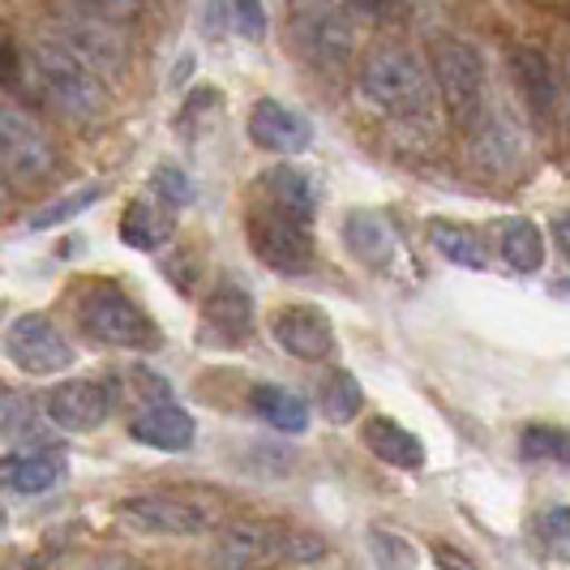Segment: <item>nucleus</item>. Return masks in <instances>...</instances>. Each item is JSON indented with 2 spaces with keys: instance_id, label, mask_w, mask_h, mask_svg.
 I'll list each match as a JSON object with an SVG mask.
<instances>
[{
  "instance_id": "30",
  "label": "nucleus",
  "mask_w": 570,
  "mask_h": 570,
  "mask_svg": "<svg viewBox=\"0 0 570 570\" xmlns=\"http://www.w3.org/2000/svg\"><path fill=\"white\" fill-rule=\"evenodd\" d=\"M150 189H155V202L168 215L171 210H185L194 202V185H189V176L176 168V164H159V168L150 171Z\"/></svg>"
},
{
  "instance_id": "41",
  "label": "nucleus",
  "mask_w": 570,
  "mask_h": 570,
  "mask_svg": "<svg viewBox=\"0 0 570 570\" xmlns=\"http://www.w3.org/2000/svg\"><path fill=\"white\" fill-rule=\"evenodd\" d=\"M0 202H4V176H0Z\"/></svg>"
},
{
  "instance_id": "6",
  "label": "nucleus",
  "mask_w": 570,
  "mask_h": 570,
  "mask_svg": "<svg viewBox=\"0 0 570 570\" xmlns=\"http://www.w3.org/2000/svg\"><path fill=\"white\" fill-rule=\"evenodd\" d=\"M245 236H249L257 262L279 275H305L314 266V219L254 202V210L245 219Z\"/></svg>"
},
{
  "instance_id": "11",
  "label": "nucleus",
  "mask_w": 570,
  "mask_h": 570,
  "mask_svg": "<svg viewBox=\"0 0 570 570\" xmlns=\"http://www.w3.org/2000/svg\"><path fill=\"white\" fill-rule=\"evenodd\" d=\"M296 43L317 69H343L356 52V27L343 9L317 4V9H305L296 18Z\"/></svg>"
},
{
  "instance_id": "1",
  "label": "nucleus",
  "mask_w": 570,
  "mask_h": 570,
  "mask_svg": "<svg viewBox=\"0 0 570 570\" xmlns=\"http://www.w3.org/2000/svg\"><path fill=\"white\" fill-rule=\"evenodd\" d=\"M322 553H326V541L317 532L236 519L228 528H219V541L210 549V570H266L284 562H317Z\"/></svg>"
},
{
  "instance_id": "21",
  "label": "nucleus",
  "mask_w": 570,
  "mask_h": 570,
  "mask_svg": "<svg viewBox=\"0 0 570 570\" xmlns=\"http://www.w3.org/2000/svg\"><path fill=\"white\" fill-rule=\"evenodd\" d=\"M257 194L266 202V206H279L287 215H301V219H314L317 210V198H314V185H309V176L296 168H271L262 180H257Z\"/></svg>"
},
{
  "instance_id": "3",
  "label": "nucleus",
  "mask_w": 570,
  "mask_h": 570,
  "mask_svg": "<svg viewBox=\"0 0 570 570\" xmlns=\"http://www.w3.org/2000/svg\"><path fill=\"white\" fill-rule=\"evenodd\" d=\"M30 73L35 86L43 90V99L57 108V112L73 116V120H95V116L108 108V86L95 69H86L82 60L73 57L60 39L43 35L30 43Z\"/></svg>"
},
{
  "instance_id": "22",
  "label": "nucleus",
  "mask_w": 570,
  "mask_h": 570,
  "mask_svg": "<svg viewBox=\"0 0 570 570\" xmlns=\"http://www.w3.org/2000/svg\"><path fill=\"white\" fill-rule=\"evenodd\" d=\"M429 240H433V249L446 262H455L463 271H489V249L481 232L463 228L455 219H433L429 224Z\"/></svg>"
},
{
  "instance_id": "4",
  "label": "nucleus",
  "mask_w": 570,
  "mask_h": 570,
  "mask_svg": "<svg viewBox=\"0 0 570 570\" xmlns=\"http://www.w3.org/2000/svg\"><path fill=\"white\" fill-rule=\"evenodd\" d=\"M361 95L370 108L391 120H421L433 108V78H429V65L412 48H386L365 60Z\"/></svg>"
},
{
  "instance_id": "10",
  "label": "nucleus",
  "mask_w": 570,
  "mask_h": 570,
  "mask_svg": "<svg viewBox=\"0 0 570 570\" xmlns=\"http://www.w3.org/2000/svg\"><path fill=\"white\" fill-rule=\"evenodd\" d=\"M52 39H60L73 57L82 60L86 69H95L104 82L125 73V60H129V48H125V35L116 27H104V22H90V18H78V13H65L52 27Z\"/></svg>"
},
{
  "instance_id": "28",
  "label": "nucleus",
  "mask_w": 570,
  "mask_h": 570,
  "mask_svg": "<svg viewBox=\"0 0 570 570\" xmlns=\"http://www.w3.org/2000/svg\"><path fill=\"white\" fill-rule=\"evenodd\" d=\"M370 553H373V567L377 570H416V544L400 537V532H391V528H370Z\"/></svg>"
},
{
  "instance_id": "39",
  "label": "nucleus",
  "mask_w": 570,
  "mask_h": 570,
  "mask_svg": "<svg viewBox=\"0 0 570 570\" xmlns=\"http://www.w3.org/2000/svg\"><path fill=\"white\" fill-rule=\"evenodd\" d=\"M0 570H43L39 562H30V558H18V562H9V567H0Z\"/></svg>"
},
{
  "instance_id": "36",
  "label": "nucleus",
  "mask_w": 570,
  "mask_h": 570,
  "mask_svg": "<svg viewBox=\"0 0 570 570\" xmlns=\"http://www.w3.org/2000/svg\"><path fill=\"white\" fill-rule=\"evenodd\" d=\"M18 416H22V400H18V395H13V391L0 382V433L18 425Z\"/></svg>"
},
{
  "instance_id": "31",
  "label": "nucleus",
  "mask_w": 570,
  "mask_h": 570,
  "mask_svg": "<svg viewBox=\"0 0 570 570\" xmlns=\"http://www.w3.org/2000/svg\"><path fill=\"white\" fill-rule=\"evenodd\" d=\"M108 194V185H86L78 194H69L65 202H52V206H43L35 219H30V228L43 232V228H57V224H69L73 215H82L86 206H95V202Z\"/></svg>"
},
{
  "instance_id": "12",
  "label": "nucleus",
  "mask_w": 570,
  "mask_h": 570,
  "mask_svg": "<svg viewBox=\"0 0 570 570\" xmlns=\"http://www.w3.org/2000/svg\"><path fill=\"white\" fill-rule=\"evenodd\" d=\"M468 138H472L476 164H481L489 176H507V171L519 168L523 155H528V138H523L519 120H514L507 108H493V104L481 108V116H476L472 129H468Z\"/></svg>"
},
{
  "instance_id": "25",
  "label": "nucleus",
  "mask_w": 570,
  "mask_h": 570,
  "mask_svg": "<svg viewBox=\"0 0 570 570\" xmlns=\"http://www.w3.org/2000/svg\"><path fill=\"white\" fill-rule=\"evenodd\" d=\"M202 314H206L210 326H219L224 335H249V326H254V296L240 284L224 279L202 301Z\"/></svg>"
},
{
  "instance_id": "24",
  "label": "nucleus",
  "mask_w": 570,
  "mask_h": 570,
  "mask_svg": "<svg viewBox=\"0 0 570 570\" xmlns=\"http://www.w3.org/2000/svg\"><path fill=\"white\" fill-rule=\"evenodd\" d=\"M168 236H171V215L159 202L138 198L125 206V215H120V240H125V245L150 254V249H159Z\"/></svg>"
},
{
  "instance_id": "17",
  "label": "nucleus",
  "mask_w": 570,
  "mask_h": 570,
  "mask_svg": "<svg viewBox=\"0 0 570 570\" xmlns=\"http://www.w3.org/2000/svg\"><path fill=\"white\" fill-rule=\"evenodd\" d=\"M65 476V455L57 451H13V455H0V489L9 493H48Z\"/></svg>"
},
{
  "instance_id": "16",
  "label": "nucleus",
  "mask_w": 570,
  "mask_h": 570,
  "mask_svg": "<svg viewBox=\"0 0 570 570\" xmlns=\"http://www.w3.org/2000/svg\"><path fill=\"white\" fill-rule=\"evenodd\" d=\"M194 416L176 403H155V407H142L134 421H129V438L142 442L150 451H168V455H180L194 446Z\"/></svg>"
},
{
  "instance_id": "26",
  "label": "nucleus",
  "mask_w": 570,
  "mask_h": 570,
  "mask_svg": "<svg viewBox=\"0 0 570 570\" xmlns=\"http://www.w3.org/2000/svg\"><path fill=\"white\" fill-rule=\"evenodd\" d=\"M317 403H322V416H326L331 425H347V421L361 416L365 391H361V382L347 370H331L322 377V386H317Z\"/></svg>"
},
{
  "instance_id": "33",
  "label": "nucleus",
  "mask_w": 570,
  "mask_h": 570,
  "mask_svg": "<svg viewBox=\"0 0 570 570\" xmlns=\"http://www.w3.org/2000/svg\"><path fill=\"white\" fill-rule=\"evenodd\" d=\"M232 9V27L240 30L249 43L266 39V4L262 0H228Z\"/></svg>"
},
{
  "instance_id": "32",
  "label": "nucleus",
  "mask_w": 570,
  "mask_h": 570,
  "mask_svg": "<svg viewBox=\"0 0 570 570\" xmlns=\"http://www.w3.org/2000/svg\"><path fill=\"white\" fill-rule=\"evenodd\" d=\"M519 451L523 459H549V463H562L567 459V433L558 425H532L523 429V438H519Z\"/></svg>"
},
{
  "instance_id": "29",
  "label": "nucleus",
  "mask_w": 570,
  "mask_h": 570,
  "mask_svg": "<svg viewBox=\"0 0 570 570\" xmlns=\"http://www.w3.org/2000/svg\"><path fill=\"white\" fill-rule=\"evenodd\" d=\"M69 13L90 18V22H104V27H134L142 18L146 0H65Z\"/></svg>"
},
{
  "instance_id": "20",
  "label": "nucleus",
  "mask_w": 570,
  "mask_h": 570,
  "mask_svg": "<svg viewBox=\"0 0 570 570\" xmlns=\"http://www.w3.org/2000/svg\"><path fill=\"white\" fill-rule=\"evenodd\" d=\"M343 240H347L352 254L361 257V262H370V266H382L386 257L395 254V232H391V224L377 210H347Z\"/></svg>"
},
{
  "instance_id": "7",
  "label": "nucleus",
  "mask_w": 570,
  "mask_h": 570,
  "mask_svg": "<svg viewBox=\"0 0 570 570\" xmlns=\"http://www.w3.org/2000/svg\"><path fill=\"white\" fill-rule=\"evenodd\" d=\"M116 519L138 537H206L215 511L176 493H134L116 507Z\"/></svg>"
},
{
  "instance_id": "27",
  "label": "nucleus",
  "mask_w": 570,
  "mask_h": 570,
  "mask_svg": "<svg viewBox=\"0 0 570 570\" xmlns=\"http://www.w3.org/2000/svg\"><path fill=\"white\" fill-rule=\"evenodd\" d=\"M254 412L266 425L284 429V433H301L309 425V403L284 386H254Z\"/></svg>"
},
{
  "instance_id": "9",
  "label": "nucleus",
  "mask_w": 570,
  "mask_h": 570,
  "mask_svg": "<svg viewBox=\"0 0 570 570\" xmlns=\"http://www.w3.org/2000/svg\"><path fill=\"white\" fill-rule=\"evenodd\" d=\"M4 352L18 370L35 373V377H48V373L69 370L78 361L73 343L65 340L57 322L48 314H22L13 317V326L4 331Z\"/></svg>"
},
{
  "instance_id": "23",
  "label": "nucleus",
  "mask_w": 570,
  "mask_h": 570,
  "mask_svg": "<svg viewBox=\"0 0 570 570\" xmlns=\"http://www.w3.org/2000/svg\"><path fill=\"white\" fill-rule=\"evenodd\" d=\"M498 249L502 262L519 275H537L544 266V232L532 219H507L498 224Z\"/></svg>"
},
{
  "instance_id": "42",
  "label": "nucleus",
  "mask_w": 570,
  "mask_h": 570,
  "mask_svg": "<svg viewBox=\"0 0 570 570\" xmlns=\"http://www.w3.org/2000/svg\"><path fill=\"white\" fill-rule=\"evenodd\" d=\"M0 528H4V511H0Z\"/></svg>"
},
{
  "instance_id": "5",
  "label": "nucleus",
  "mask_w": 570,
  "mask_h": 570,
  "mask_svg": "<svg viewBox=\"0 0 570 570\" xmlns=\"http://www.w3.org/2000/svg\"><path fill=\"white\" fill-rule=\"evenodd\" d=\"M429 78H433V95H442L451 120H455L459 129H472V120L489 104L485 99L489 73L481 48L468 43V39H455V35L438 39L433 43V73Z\"/></svg>"
},
{
  "instance_id": "37",
  "label": "nucleus",
  "mask_w": 570,
  "mask_h": 570,
  "mask_svg": "<svg viewBox=\"0 0 570 570\" xmlns=\"http://www.w3.org/2000/svg\"><path fill=\"white\" fill-rule=\"evenodd\" d=\"M90 570H146L138 558H125V553H108V558H99Z\"/></svg>"
},
{
  "instance_id": "13",
  "label": "nucleus",
  "mask_w": 570,
  "mask_h": 570,
  "mask_svg": "<svg viewBox=\"0 0 570 570\" xmlns=\"http://www.w3.org/2000/svg\"><path fill=\"white\" fill-rule=\"evenodd\" d=\"M112 391L104 386V382H90V377H69V382H60L48 391V400H43V412H48V421L65 433H90V429H99L108 416H112Z\"/></svg>"
},
{
  "instance_id": "18",
  "label": "nucleus",
  "mask_w": 570,
  "mask_h": 570,
  "mask_svg": "<svg viewBox=\"0 0 570 570\" xmlns=\"http://www.w3.org/2000/svg\"><path fill=\"white\" fill-rule=\"evenodd\" d=\"M361 438H365V446L373 455L382 463H391V468H403V472L425 468V442L412 429H403L400 421H391V416H370Z\"/></svg>"
},
{
  "instance_id": "8",
  "label": "nucleus",
  "mask_w": 570,
  "mask_h": 570,
  "mask_svg": "<svg viewBox=\"0 0 570 570\" xmlns=\"http://www.w3.org/2000/svg\"><path fill=\"white\" fill-rule=\"evenodd\" d=\"M52 164H57L52 138L13 104H0V176L35 185L52 171Z\"/></svg>"
},
{
  "instance_id": "34",
  "label": "nucleus",
  "mask_w": 570,
  "mask_h": 570,
  "mask_svg": "<svg viewBox=\"0 0 570 570\" xmlns=\"http://www.w3.org/2000/svg\"><path fill=\"white\" fill-rule=\"evenodd\" d=\"M125 382L138 391V403H171V386L159 377V373H150V370H129L125 373Z\"/></svg>"
},
{
  "instance_id": "15",
  "label": "nucleus",
  "mask_w": 570,
  "mask_h": 570,
  "mask_svg": "<svg viewBox=\"0 0 570 570\" xmlns=\"http://www.w3.org/2000/svg\"><path fill=\"white\" fill-rule=\"evenodd\" d=\"M249 138L271 155H305L314 146V125L279 99H257L249 108Z\"/></svg>"
},
{
  "instance_id": "38",
  "label": "nucleus",
  "mask_w": 570,
  "mask_h": 570,
  "mask_svg": "<svg viewBox=\"0 0 570 570\" xmlns=\"http://www.w3.org/2000/svg\"><path fill=\"white\" fill-rule=\"evenodd\" d=\"M433 558H438V562H442L446 570H476L472 562H468V558H459L455 549H446V544H438V549H433Z\"/></svg>"
},
{
  "instance_id": "40",
  "label": "nucleus",
  "mask_w": 570,
  "mask_h": 570,
  "mask_svg": "<svg viewBox=\"0 0 570 570\" xmlns=\"http://www.w3.org/2000/svg\"><path fill=\"white\" fill-rule=\"evenodd\" d=\"M287 4H292V9H301V13H305V9H317V4H326V0H287Z\"/></svg>"
},
{
  "instance_id": "35",
  "label": "nucleus",
  "mask_w": 570,
  "mask_h": 570,
  "mask_svg": "<svg viewBox=\"0 0 570 570\" xmlns=\"http://www.w3.org/2000/svg\"><path fill=\"white\" fill-rule=\"evenodd\" d=\"M541 541L553 553H567V507H553L541 514Z\"/></svg>"
},
{
  "instance_id": "2",
  "label": "nucleus",
  "mask_w": 570,
  "mask_h": 570,
  "mask_svg": "<svg viewBox=\"0 0 570 570\" xmlns=\"http://www.w3.org/2000/svg\"><path fill=\"white\" fill-rule=\"evenodd\" d=\"M73 317L86 340L104 343V347H120V352L164 347V331L155 326V317L116 284H86L73 301Z\"/></svg>"
},
{
  "instance_id": "19",
  "label": "nucleus",
  "mask_w": 570,
  "mask_h": 570,
  "mask_svg": "<svg viewBox=\"0 0 570 570\" xmlns=\"http://www.w3.org/2000/svg\"><path fill=\"white\" fill-rule=\"evenodd\" d=\"M511 73H514V86H519V95L528 99V108L541 116L553 112V104H558V82H553V69H549V60L544 52L537 48H519L511 57Z\"/></svg>"
},
{
  "instance_id": "14",
  "label": "nucleus",
  "mask_w": 570,
  "mask_h": 570,
  "mask_svg": "<svg viewBox=\"0 0 570 570\" xmlns=\"http://www.w3.org/2000/svg\"><path fill=\"white\" fill-rule=\"evenodd\" d=\"M271 340L296 361H331L335 356V326L314 305H287L271 317Z\"/></svg>"
}]
</instances>
